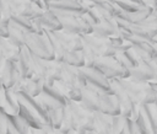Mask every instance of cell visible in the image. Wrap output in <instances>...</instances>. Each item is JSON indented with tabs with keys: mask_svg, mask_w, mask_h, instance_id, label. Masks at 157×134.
<instances>
[{
	"mask_svg": "<svg viewBox=\"0 0 157 134\" xmlns=\"http://www.w3.org/2000/svg\"><path fill=\"white\" fill-rule=\"evenodd\" d=\"M120 82L134 103H155L156 93L152 91L148 82L137 81L131 77H121Z\"/></svg>",
	"mask_w": 157,
	"mask_h": 134,
	"instance_id": "obj_1",
	"label": "cell"
},
{
	"mask_svg": "<svg viewBox=\"0 0 157 134\" xmlns=\"http://www.w3.org/2000/svg\"><path fill=\"white\" fill-rule=\"evenodd\" d=\"M75 119L76 130L78 134H97L94 129V114L93 111L86 108L81 102L67 100L66 104Z\"/></svg>",
	"mask_w": 157,
	"mask_h": 134,
	"instance_id": "obj_2",
	"label": "cell"
},
{
	"mask_svg": "<svg viewBox=\"0 0 157 134\" xmlns=\"http://www.w3.org/2000/svg\"><path fill=\"white\" fill-rule=\"evenodd\" d=\"M25 45L36 55L43 59H55L54 50L45 33L39 34L34 32H25Z\"/></svg>",
	"mask_w": 157,
	"mask_h": 134,
	"instance_id": "obj_3",
	"label": "cell"
},
{
	"mask_svg": "<svg viewBox=\"0 0 157 134\" xmlns=\"http://www.w3.org/2000/svg\"><path fill=\"white\" fill-rule=\"evenodd\" d=\"M93 66L102 71L103 75L108 79H121L130 76V70L121 66V64L115 59V57H97Z\"/></svg>",
	"mask_w": 157,
	"mask_h": 134,
	"instance_id": "obj_4",
	"label": "cell"
},
{
	"mask_svg": "<svg viewBox=\"0 0 157 134\" xmlns=\"http://www.w3.org/2000/svg\"><path fill=\"white\" fill-rule=\"evenodd\" d=\"M129 77L144 82L157 80V64L155 59H139V64L130 69Z\"/></svg>",
	"mask_w": 157,
	"mask_h": 134,
	"instance_id": "obj_5",
	"label": "cell"
},
{
	"mask_svg": "<svg viewBox=\"0 0 157 134\" xmlns=\"http://www.w3.org/2000/svg\"><path fill=\"white\" fill-rule=\"evenodd\" d=\"M109 84H110L112 92L117 96V98L120 102V114H123L125 117H130L131 109H132V107H134L135 103L130 100L129 95L126 93L125 89L123 87V85L120 82V79L119 77L109 79Z\"/></svg>",
	"mask_w": 157,
	"mask_h": 134,
	"instance_id": "obj_6",
	"label": "cell"
},
{
	"mask_svg": "<svg viewBox=\"0 0 157 134\" xmlns=\"http://www.w3.org/2000/svg\"><path fill=\"white\" fill-rule=\"evenodd\" d=\"M80 70H81L82 75L85 76L86 81L88 84H92V85L102 89L104 92H112L109 79L105 77L103 75V73L99 71L97 68H94V66H82V68H80Z\"/></svg>",
	"mask_w": 157,
	"mask_h": 134,
	"instance_id": "obj_7",
	"label": "cell"
},
{
	"mask_svg": "<svg viewBox=\"0 0 157 134\" xmlns=\"http://www.w3.org/2000/svg\"><path fill=\"white\" fill-rule=\"evenodd\" d=\"M81 38H82V42L87 44L90 48H92L98 57L104 55L107 49L110 47L109 38L99 37V36H96L94 33H82Z\"/></svg>",
	"mask_w": 157,
	"mask_h": 134,
	"instance_id": "obj_8",
	"label": "cell"
},
{
	"mask_svg": "<svg viewBox=\"0 0 157 134\" xmlns=\"http://www.w3.org/2000/svg\"><path fill=\"white\" fill-rule=\"evenodd\" d=\"M54 33L59 38V41L61 42V44L64 45V48L66 50H81L82 49L83 42L81 38V34L66 32L64 30L54 31Z\"/></svg>",
	"mask_w": 157,
	"mask_h": 134,
	"instance_id": "obj_9",
	"label": "cell"
},
{
	"mask_svg": "<svg viewBox=\"0 0 157 134\" xmlns=\"http://www.w3.org/2000/svg\"><path fill=\"white\" fill-rule=\"evenodd\" d=\"M99 111L110 116L120 114V102L117 96L112 92L99 93Z\"/></svg>",
	"mask_w": 157,
	"mask_h": 134,
	"instance_id": "obj_10",
	"label": "cell"
},
{
	"mask_svg": "<svg viewBox=\"0 0 157 134\" xmlns=\"http://www.w3.org/2000/svg\"><path fill=\"white\" fill-rule=\"evenodd\" d=\"M118 22L115 17H102V20L93 27V32L96 36L109 38L113 34L118 33Z\"/></svg>",
	"mask_w": 157,
	"mask_h": 134,
	"instance_id": "obj_11",
	"label": "cell"
},
{
	"mask_svg": "<svg viewBox=\"0 0 157 134\" xmlns=\"http://www.w3.org/2000/svg\"><path fill=\"white\" fill-rule=\"evenodd\" d=\"M16 66L21 74L22 77L27 79L31 77L34 71H33V66H32V55H31V50L23 45L21 47V53H20V59L16 63Z\"/></svg>",
	"mask_w": 157,
	"mask_h": 134,
	"instance_id": "obj_12",
	"label": "cell"
},
{
	"mask_svg": "<svg viewBox=\"0 0 157 134\" xmlns=\"http://www.w3.org/2000/svg\"><path fill=\"white\" fill-rule=\"evenodd\" d=\"M0 76H1L5 89H11L15 85V82L21 77V74L16 66V63L5 60V65H4V69L0 74Z\"/></svg>",
	"mask_w": 157,
	"mask_h": 134,
	"instance_id": "obj_13",
	"label": "cell"
},
{
	"mask_svg": "<svg viewBox=\"0 0 157 134\" xmlns=\"http://www.w3.org/2000/svg\"><path fill=\"white\" fill-rule=\"evenodd\" d=\"M44 84H45V81L43 77H40L37 74H33L31 77H27L23 80V84H22V87L20 91H23L32 96H38L39 93H42Z\"/></svg>",
	"mask_w": 157,
	"mask_h": 134,
	"instance_id": "obj_14",
	"label": "cell"
},
{
	"mask_svg": "<svg viewBox=\"0 0 157 134\" xmlns=\"http://www.w3.org/2000/svg\"><path fill=\"white\" fill-rule=\"evenodd\" d=\"M128 41L131 43L134 49L141 50V52L148 54L152 59H157V43L155 41L151 42V41H146V39H142V38H139L135 36L130 37Z\"/></svg>",
	"mask_w": 157,
	"mask_h": 134,
	"instance_id": "obj_15",
	"label": "cell"
},
{
	"mask_svg": "<svg viewBox=\"0 0 157 134\" xmlns=\"http://www.w3.org/2000/svg\"><path fill=\"white\" fill-rule=\"evenodd\" d=\"M44 65H45V84L47 85H53L54 81L60 80L63 61H59L56 59H52V60L44 59Z\"/></svg>",
	"mask_w": 157,
	"mask_h": 134,
	"instance_id": "obj_16",
	"label": "cell"
},
{
	"mask_svg": "<svg viewBox=\"0 0 157 134\" xmlns=\"http://www.w3.org/2000/svg\"><path fill=\"white\" fill-rule=\"evenodd\" d=\"M94 129L97 134H112V116L99 109L93 111Z\"/></svg>",
	"mask_w": 157,
	"mask_h": 134,
	"instance_id": "obj_17",
	"label": "cell"
},
{
	"mask_svg": "<svg viewBox=\"0 0 157 134\" xmlns=\"http://www.w3.org/2000/svg\"><path fill=\"white\" fill-rule=\"evenodd\" d=\"M49 9L52 10H60V11H70L76 12L78 15H83L86 11L83 10L82 5L77 0H55L49 2Z\"/></svg>",
	"mask_w": 157,
	"mask_h": 134,
	"instance_id": "obj_18",
	"label": "cell"
},
{
	"mask_svg": "<svg viewBox=\"0 0 157 134\" xmlns=\"http://www.w3.org/2000/svg\"><path fill=\"white\" fill-rule=\"evenodd\" d=\"M153 9L151 7H147V6H142L141 9H139L137 11L135 12H121L120 16L118 17H121L124 20H126L129 23H141L142 21H145L148 16H151L153 14Z\"/></svg>",
	"mask_w": 157,
	"mask_h": 134,
	"instance_id": "obj_19",
	"label": "cell"
},
{
	"mask_svg": "<svg viewBox=\"0 0 157 134\" xmlns=\"http://www.w3.org/2000/svg\"><path fill=\"white\" fill-rule=\"evenodd\" d=\"M39 21L43 26L44 30H49V31H59L61 30V23L59 17L54 14V11L52 9L47 10L43 12V15L39 17Z\"/></svg>",
	"mask_w": 157,
	"mask_h": 134,
	"instance_id": "obj_20",
	"label": "cell"
},
{
	"mask_svg": "<svg viewBox=\"0 0 157 134\" xmlns=\"http://www.w3.org/2000/svg\"><path fill=\"white\" fill-rule=\"evenodd\" d=\"M1 45H2V54L5 60H10L12 63H17L20 59L21 48L15 45L12 42L9 41V38L1 37Z\"/></svg>",
	"mask_w": 157,
	"mask_h": 134,
	"instance_id": "obj_21",
	"label": "cell"
},
{
	"mask_svg": "<svg viewBox=\"0 0 157 134\" xmlns=\"http://www.w3.org/2000/svg\"><path fill=\"white\" fill-rule=\"evenodd\" d=\"M4 95H5V101L6 106L2 108L7 114H17L20 111V100L17 96V92L12 91L11 89H4Z\"/></svg>",
	"mask_w": 157,
	"mask_h": 134,
	"instance_id": "obj_22",
	"label": "cell"
},
{
	"mask_svg": "<svg viewBox=\"0 0 157 134\" xmlns=\"http://www.w3.org/2000/svg\"><path fill=\"white\" fill-rule=\"evenodd\" d=\"M60 130L63 132V134H78L76 130L74 116L67 106L63 108V123H61Z\"/></svg>",
	"mask_w": 157,
	"mask_h": 134,
	"instance_id": "obj_23",
	"label": "cell"
},
{
	"mask_svg": "<svg viewBox=\"0 0 157 134\" xmlns=\"http://www.w3.org/2000/svg\"><path fill=\"white\" fill-rule=\"evenodd\" d=\"M44 33L47 34L50 44H52V48L54 50V55H55V59L59 60V61H63L64 60V57H65V53H66V49L64 48V45L61 44V42L59 41V38L55 36L54 31H49V30H44Z\"/></svg>",
	"mask_w": 157,
	"mask_h": 134,
	"instance_id": "obj_24",
	"label": "cell"
},
{
	"mask_svg": "<svg viewBox=\"0 0 157 134\" xmlns=\"http://www.w3.org/2000/svg\"><path fill=\"white\" fill-rule=\"evenodd\" d=\"M7 38L10 42H12L17 47H23L25 45V31H22L20 27L13 25L12 22H9V34Z\"/></svg>",
	"mask_w": 157,
	"mask_h": 134,
	"instance_id": "obj_25",
	"label": "cell"
},
{
	"mask_svg": "<svg viewBox=\"0 0 157 134\" xmlns=\"http://www.w3.org/2000/svg\"><path fill=\"white\" fill-rule=\"evenodd\" d=\"M63 61L66 63V64L77 66V68L85 66V59H83V55H82L81 50H66Z\"/></svg>",
	"mask_w": 157,
	"mask_h": 134,
	"instance_id": "obj_26",
	"label": "cell"
},
{
	"mask_svg": "<svg viewBox=\"0 0 157 134\" xmlns=\"http://www.w3.org/2000/svg\"><path fill=\"white\" fill-rule=\"evenodd\" d=\"M10 22L20 27L25 32H33V21L32 18H28L23 15H12L10 18Z\"/></svg>",
	"mask_w": 157,
	"mask_h": 134,
	"instance_id": "obj_27",
	"label": "cell"
},
{
	"mask_svg": "<svg viewBox=\"0 0 157 134\" xmlns=\"http://www.w3.org/2000/svg\"><path fill=\"white\" fill-rule=\"evenodd\" d=\"M63 108L64 107H54V108L48 109V123L55 129H60V127H61Z\"/></svg>",
	"mask_w": 157,
	"mask_h": 134,
	"instance_id": "obj_28",
	"label": "cell"
},
{
	"mask_svg": "<svg viewBox=\"0 0 157 134\" xmlns=\"http://www.w3.org/2000/svg\"><path fill=\"white\" fill-rule=\"evenodd\" d=\"M9 117L12 120V123L15 124L18 134H29L31 133V125L18 113L17 114H9Z\"/></svg>",
	"mask_w": 157,
	"mask_h": 134,
	"instance_id": "obj_29",
	"label": "cell"
},
{
	"mask_svg": "<svg viewBox=\"0 0 157 134\" xmlns=\"http://www.w3.org/2000/svg\"><path fill=\"white\" fill-rule=\"evenodd\" d=\"M12 15H23L31 4V0H7Z\"/></svg>",
	"mask_w": 157,
	"mask_h": 134,
	"instance_id": "obj_30",
	"label": "cell"
},
{
	"mask_svg": "<svg viewBox=\"0 0 157 134\" xmlns=\"http://www.w3.org/2000/svg\"><path fill=\"white\" fill-rule=\"evenodd\" d=\"M31 55H32V66H33V71L34 74L39 75L40 77L44 79L45 81V65H44V59L36 55L34 53L31 52Z\"/></svg>",
	"mask_w": 157,
	"mask_h": 134,
	"instance_id": "obj_31",
	"label": "cell"
},
{
	"mask_svg": "<svg viewBox=\"0 0 157 134\" xmlns=\"http://www.w3.org/2000/svg\"><path fill=\"white\" fill-rule=\"evenodd\" d=\"M126 117L123 114L112 116V134H121Z\"/></svg>",
	"mask_w": 157,
	"mask_h": 134,
	"instance_id": "obj_32",
	"label": "cell"
},
{
	"mask_svg": "<svg viewBox=\"0 0 157 134\" xmlns=\"http://www.w3.org/2000/svg\"><path fill=\"white\" fill-rule=\"evenodd\" d=\"M82 52V55H83V59H85V66H93L96 59H97V54L94 53V50L92 48H90L87 44L83 43V47L81 49Z\"/></svg>",
	"mask_w": 157,
	"mask_h": 134,
	"instance_id": "obj_33",
	"label": "cell"
},
{
	"mask_svg": "<svg viewBox=\"0 0 157 134\" xmlns=\"http://www.w3.org/2000/svg\"><path fill=\"white\" fill-rule=\"evenodd\" d=\"M114 2L120 7V10L123 12H135L142 7V5H139V4L129 1V0H114Z\"/></svg>",
	"mask_w": 157,
	"mask_h": 134,
	"instance_id": "obj_34",
	"label": "cell"
},
{
	"mask_svg": "<svg viewBox=\"0 0 157 134\" xmlns=\"http://www.w3.org/2000/svg\"><path fill=\"white\" fill-rule=\"evenodd\" d=\"M0 14H1V21L4 22H10V18L12 16L10 5L7 0H0Z\"/></svg>",
	"mask_w": 157,
	"mask_h": 134,
	"instance_id": "obj_35",
	"label": "cell"
},
{
	"mask_svg": "<svg viewBox=\"0 0 157 134\" xmlns=\"http://www.w3.org/2000/svg\"><path fill=\"white\" fill-rule=\"evenodd\" d=\"M140 109H141V108H140ZM136 123H137V125H139V128H140V132H141V134H152L151 127H150L148 122L146 120L145 116L142 114V112H140V116L137 117V119H136Z\"/></svg>",
	"mask_w": 157,
	"mask_h": 134,
	"instance_id": "obj_36",
	"label": "cell"
},
{
	"mask_svg": "<svg viewBox=\"0 0 157 134\" xmlns=\"http://www.w3.org/2000/svg\"><path fill=\"white\" fill-rule=\"evenodd\" d=\"M115 59L121 64V66H124L125 69H128V70H130L134 65H132V63L126 58V55L123 53V52H118L117 54H115Z\"/></svg>",
	"mask_w": 157,
	"mask_h": 134,
	"instance_id": "obj_37",
	"label": "cell"
},
{
	"mask_svg": "<svg viewBox=\"0 0 157 134\" xmlns=\"http://www.w3.org/2000/svg\"><path fill=\"white\" fill-rule=\"evenodd\" d=\"M67 98L72 100V101H77L80 102L82 100V92H81V87H70L69 92H67Z\"/></svg>",
	"mask_w": 157,
	"mask_h": 134,
	"instance_id": "obj_38",
	"label": "cell"
},
{
	"mask_svg": "<svg viewBox=\"0 0 157 134\" xmlns=\"http://www.w3.org/2000/svg\"><path fill=\"white\" fill-rule=\"evenodd\" d=\"M7 133V113L0 107V134Z\"/></svg>",
	"mask_w": 157,
	"mask_h": 134,
	"instance_id": "obj_39",
	"label": "cell"
},
{
	"mask_svg": "<svg viewBox=\"0 0 157 134\" xmlns=\"http://www.w3.org/2000/svg\"><path fill=\"white\" fill-rule=\"evenodd\" d=\"M109 42H110V44L118 50L119 49V47L125 42V39L124 38H121L120 36H118V34H113V36H110L109 37Z\"/></svg>",
	"mask_w": 157,
	"mask_h": 134,
	"instance_id": "obj_40",
	"label": "cell"
},
{
	"mask_svg": "<svg viewBox=\"0 0 157 134\" xmlns=\"http://www.w3.org/2000/svg\"><path fill=\"white\" fill-rule=\"evenodd\" d=\"M9 34V22H4L0 20V37L7 38Z\"/></svg>",
	"mask_w": 157,
	"mask_h": 134,
	"instance_id": "obj_41",
	"label": "cell"
},
{
	"mask_svg": "<svg viewBox=\"0 0 157 134\" xmlns=\"http://www.w3.org/2000/svg\"><path fill=\"white\" fill-rule=\"evenodd\" d=\"M7 133H9V134H18V132H17L15 124L12 123V120L10 119L9 114H7Z\"/></svg>",
	"mask_w": 157,
	"mask_h": 134,
	"instance_id": "obj_42",
	"label": "cell"
},
{
	"mask_svg": "<svg viewBox=\"0 0 157 134\" xmlns=\"http://www.w3.org/2000/svg\"><path fill=\"white\" fill-rule=\"evenodd\" d=\"M148 85H150V87L152 89V91L157 95V80H151V81H148Z\"/></svg>",
	"mask_w": 157,
	"mask_h": 134,
	"instance_id": "obj_43",
	"label": "cell"
},
{
	"mask_svg": "<svg viewBox=\"0 0 157 134\" xmlns=\"http://www.w3.org/2000/svg\"><path fill=\"white\" fill-rule=\"evenodd\" d=\"M6 106V101H5V95H4V90L0 91V107L4 108Z\"/></svg>",
	"mask_w": 157,
	"mask_h": 134,
	"instance_id": "obj_44",
	"label": "cell"
},
{
	"mask_svg": "<svg viewBox=\"0 0 157 134\" xmlns=\"http://www.w3.org/2000/svg\"><path fill=\"white\" fill-rule=\"evenodd\" d=\"M4 65H5V59H0V74L4 69Z\"/></svg>",
	"mask_w": 157,
	"mask_h": 134,
	"instance_id": "obj_45",
	"label": "cell"
},
{
	"mask_svg": "<svg viewBox=\"0 0 157 134\" xmlns=\"http://www.w3.org/2000/svg\"><path fill=\"white\" fill-rule=\"evenodd\" d=\"M0 59H4V54H2V45H1V37H0Z\"/></svg>",
	"mask_w": 157,
	"mask_h": 134,
	"instance_id": "obj_46",
	"label": "cell"
},
{
	"mask_svg": "<svg viewBox=\"0 0 157 134\" xmlns=\"http://www.w3.org/2000/svg\"><path fill=\"white\" fill-rule=\"evenodd\" d=\"M4 89H5V86H4L2 80H1V76H0V91H1V90H4Z\"/></svg>",
	"mask_w": 157,
	"mask_h": 134,
	"instance_id": "obj_47",
	"label": "cell"
},
{
	"mask_svg": "<svg viewBox=\"0 0 157 134\" xmlns=\"http://www.w3.org/2000/svg\"><path fill=\"white\" fill-rule=\"evenodd\" d=\"M129 1H132V2H136V4H139V5H142L141 0H129ZM142 6H144V5H142Z\"/></svg>",
	"mask_w": 157,
	"mask_h": 134,
	"instance_id": "obj_48",
	"label": "cell"
},
{
	"mask_svg": "<svg viewBox=\"0 0 157 134\" xmlns=\"http://www.w3.org/2000/svg\"><path fill=\"white\" fill-rule=\"evenodd\" d=\"M155 104H156V107H157V95H156V101H155Z\"/></svg>",
	"mask_w": 157,
	"mask_h": 134,
	"instance_id": "obj_49",
	"label": "cell"
},
{
	"mask_svg": "<svg viewBox=\"0 0 157 134\" xmlns=\"http://www.w3.org/2000/svg\"><path fill=\"white\" fill-rule=\"evenodd\" d=\"M153 15H155V16L157 17V11H153Z\"/></svg>",
	"mask_w": 157,
	"mask_h": 134,
	"instance_id": "obj_50",
	"label": "cell"
},
{
	"mask_svg": "<svg viewBox=\"0 0 157 134\" xmlns=\"http://www.w3.org/2000/svg\"><path fill=\"white\" fill-rule=\"evenodd\" d=\"M155 42H156V43H157V37H156V38H155Z\"/></svg>",
	"mask_w": 157,
	"mask_h": 134,
	"instance_id": "obj_51",
	"label": "cell"
},
{
	"mask_svg": "<svg viewBox=\"0 0 157 134\" xmlns=\"http://www.w3.org/2000/svg\"><path fill=\"white\" fill-rule=\"evenodd\" d=\"M0 18H1V14H0Z\"/></svg>",
	"mask_w": 157,
	"mask_h": 134,
	"instance_id": "obj_52",
	"label": "cell"
},
{
	"mask_svg": "<svg viewBox=\"0 0 157 134\" xmlns=\"http://www.w3.org/2000/svg\"><path fill=\"white\" fill-rule=\"evenodd\" d=\"M77 1H81V0H77Z\"/></svg>",
	"mask_w": 157,
	"mask_h": 134,
	"instance_id": "obj_53",
	"label": "cell"
},
{
	"mask_svg": "<svg viewBox=\"0 0 157 134\" xmlns=\"http://www.w3.org/2000/svg\"><path fill=\"white\" fill-rule=\"evenodd\" d=\"M110 1H113V0H110Z\"/></svg>",
	"mask_w": 157,
	"mask_h": 134,
	"instance_id": "obj_54",
	"label": "cell"
}]
</instances>
